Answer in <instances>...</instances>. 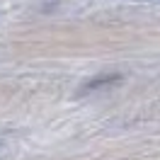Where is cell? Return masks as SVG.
<instances>
[{"label":"cell","mask_w":160,"mask_h":160,"mask_svg":"<svg viewBox=\"0 0 160 160\" xmlns=\"http://www.w3.org/2000/svg\"><path fill=\"white\" fill-rule=\"evenodd\" d=\"M114 80H119V75H117V73H114V75L104 73V75H97L95 80H90L85 88H88V90H95V88H100V85H109V82H114Z\"/></svg>","instance_id":"1"}]
</instances>
